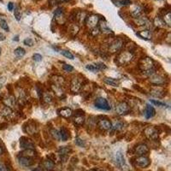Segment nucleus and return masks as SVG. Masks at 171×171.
Listing matches in <instances>:
<instances>
[{"label":"nucleus","mask_w":171,"mask_h":171,"mask_svg":"<svg viewBox=\"0 0 171 171\" xmlns=\"http://www.w3.org/2000/svg\"><path fill=\"white\" fill-rule=\"evenodd\" d=\"M139 68H140L141 72H143V74L146 76H148V77L156 73L154 69V62L150 57L142 58L139 63Z\"/></svg>","instance_id":"nucleus-1"},{"label":"nucleus","mask_w":171,"mask_h":171,"mask_svg":"<svg viewBox=\"0 0 171 171\" xmlns=\"http://www.w3.org/2000/svg\"><path fill=\"white\" fill-rule=\"evenodd\" d=\"M134 59V55L130 52V51H122L121 52L117 57H116V63L121 65V66H123V65H127L129 63H131Z\"/></svg>","instance_id":"nucleus-2"},{"label":"nucleus","mask_w":171,"mask_h":171,"mask_svg":"<svg viewBox=\"0 0 171 171\" xmlns=\"http://www.w3.org/2000/svg\"><path fill=\"white\" fill-rule=\"evenodd\" d=\"M114 160L115 164L118 166V168L122 171H128V166L126 164L125 158L123 154L121 151H117L115 154Z\"/></svg>","instance_id":"nucleus-3"},{"label":"nucleus","mask_w":171,"mask_h":171,"mask_svg":"<svg viewBox=\"0 0 171 171\" xmlns=\"http://www.w3.org/2000/svg\"><path fill=\"white\" fill-rule=\"evenodd\" d=\"M144 134L150 140H156L157 139H158V135H159L158 129L153 126L146 127L144 130Z\"/></svg>","instance_id":"nucleus-4"},{"label":"nucleus","mask_w":171,"mask_h":171,"mask_svg":"<svg viewBox=\"0 0 171 171\" xmlns=\"http://www.w3.org/2000/svg\"><path fill=\"white\" fill-rule=\"evenodd\" d=\"M94 105L97 109L101 110L108 111L110 110V106L109 103L107 101V99H105L104 98H98L94 102Z\"/></svg>","instance_id":"nucleus-5"},{"label":"nucleus","mask_w":171,"mask_h":171,"mask_svg":"<svg viewBox=\"0 0 171 171\" xmlns=\"http://www.w3.org/2000/svg\"><path fill=\"white\" fill-rule=\"evenodd\" d=\"M99 23V17L96 15H91L86 17V25L91 30L97 27Z\"/></svg>","instance_id":"nucleus-6"},{"label":"nucleus","mask_w":171,"mask_h":171,"mask_svg":"<svg viewBox=\"0 0 171 171\" xmlns=\"http://www.w3.org/2000/svg\"><path fill=\"white\" fill-rule=\"evenodd\" d=\"M135 163L138 167L145 169L147 168L149 165L151 164V160L149 159L147 157L145 156H139L135 159Z\"/></svg>","instance_id":"nucleus-7"},{"label":"nucleus","mask_w":171,"mask_h":171,"mask_svg":"<svg viewBox=\"0 0 171 171\" xmlns=\"http://www.w3.org/2000/svg\"><path fill=\"white\" fill-rule=\"evenodd\" d=\"M122 46H123V41H122V39H117L114 40V41L110 44V46L109 47V51H110V52H111V53L117 52L118 51H120V50L122 49Z\"/></svg>","instance_id":"nucleus-8"},{"label":"nucleus","mask_w":171,"mask_h":171,"mask_svg":"<svg viewBox=\"0 0 171 171\" xmlns=\"http://www.w3.org/2000/svg\"><path fill=\"white\" fill-rule=\"evenodd\" d=\"M150 82L152 84V85H155V86H162L164 84L165 80L163 77H162L159 75H157L156 73L153 74L152 75L150 76Z\"/></svg>","instance_id":"nucleus-9"},{"label":"nucleus","mask_w":171,"mask_h":171,"mask_svg":"<svg viewBox=\"0 0 171 171\" xmlns=\"http://www.w3.org/2000/svg\"><path fill=\"white\" fill-rule=\"evenodd\" d=\"M129 110V105L126 102L119 103L115 107V112L118 115L126 114Z\"/></svg>","instance_id":"nucleus-10"},{"label":"nucleus","mask_w":171,"mask_h":171,"mask_svg":"<svg viewBox=\"0 0 171 171\" xmlns=\"http://www.w3.org/2000/svg\"><path fill=\"white\" fill-rule=\"evenodd\" d=\"M20 146L23 149H34V143L27 138L26 137H22L20 139Z\"/></svg>","instance_id":"nucleus-11"},{"label":"nucleus","mask_w":171,"mask_h":171,"mask_svg":"<svg viewBox=\"0 0 171 171\" xmlns=\"http://www.w3.org/2000/svg\"><path fill=\"white\" fill-rule=\"evenodd\" d=\"M18 163L21 166L27 168L30 167L31 165H33L34 161L32 158H30L29 157H25V156H21L18 158Z\"/></svg>","instance_id":"nucleus-12"},{"label":"nucleus","mask_w":171,"mask_h":171,"mask_svg":"<svg viewBox=\"0 0 171 171\" xmlns=\"http://www.w3.org/2000/svg\"><path fill=\"white\" fill-rule=\"evenodd\" d=\"M151 94L154 97H157V98H162L165 95V91L160 86H156L151 89Z\"/></svg>","instance_id":"nucleus-13"},{"label":"nucleus","mask_w":171,"mask_h":171,"mask_svg":"<svg viewBox=\"0 0 171 171\" xmlns=\"http://www.w3.org/2000/svg\"><path fill=\"white\" fill-rule=\"evenodd\" d=\"M98 127L103 131L110 130L112 127V123L108 119H101L98 122Z\"/></svg>","instance_id":"nucleus-14"},{"label":"nucleus","mask_w":171,"mask_h":171,"mask_svg":"<svg viewBox=\"0 0 171 171\" xmlns=\"http://www.w3.org/2000/svg\"><path fill=\"white\" fill-rule=\"evenodd\" d=\"M81 88V84L77 78H73V80H71V84H70V90L74 93H77L79 92Z\"/></svg>","instance_id":"nucleus-15"},{"label":"nucleus","mask_w":171,"mask_h":171,"mask_svg":"<svg viewBox=\"0 0 171 171\" xmlns=\"http://www.w3.org/2000/svg\"><path fill=\"white\" fill-rule=\"evenodd\" d=\"M54 17L55 20L57 21L59 24H63L65 22V17H64V13L62 9H57L54 13Z\"/></svg>","instance_id":"nucleus-16"},{"label":"nucleus","mask_w":171,"mask_h":171,"mask_svg":"<svg viewBox=\"0 0 171 171\" xmlns=\"http://www.w3.org/2000/svg\"><path fill=\"white\" fill-rule=\"evenodd\" d=\"M149 148L144 144H140L135 147V154L139 156H144L145 154L148 153Z\"/></svg>","instance_id":"nucleus-17"},{"label":"nucleus","mask_w":171,"mask_h":171,"mask_svg":"<svg viewBox=\"0 0 171 171\" xmlns=\"http://www.w3.org/2000/svg\"><path fill=\"white\" fill-rule=\"evenodd\" d=\"M136 35L139 36L140 39H146V40H150L151 39V33L149 29H145V30L137 32Z\"/></svg>","instance_id":"nucleus-18"},{"label":"nucleus","mask_w":171,"mask_h":171,"mask_svg":"<svg viewBox=\"0 0 171 171\" xmlns=\"http://www.w3.org/2000/svg\"><path fill=\"white\" fill-rule=\"evenodd\" d=\"M0 115L4 117V118H11L13 115V110L11 108L8 106H4L1 110H0Z\"/></svg>","instance_id":"nucleus-19"},{"label":"nucleus","mask_w":171,"mask_h":171,"mask_svg":"<svg viewBox=\"0 0 171 171\" xmlns=\"http://www.w3.org/2000/svg\"><path fill=\"white\" fill-rule=\"evenodd\" d=\"M3 102L5 104V106H8V107H10V108L12 109L15 105V99L14 96L10 95V96H7L6 98H4Z\"/></svg>","instance_id":"nucleus-20"},{"label":"nucleus","mask_w":171,"mask_h":171,"mask_svg":"<svg viewBox=\"0 0 171 171\" xmlns=\"http://www.w3.org/2000/svg\"><path fill=\"white\" fill-rule=\"evenodd\" d=\"M144 115H145V117L146 119H150V118L153 117L156 115V110H155V109L152 106H151L150 104H147L146 107Z\"/></svg>","instance_id":"nucleus-21"},{"label":"nucleus","mask_w":171,"mask_h":171,"mask_svg":"<svg viewBox=\"0 0 171 171\" xmlns=\"http://www.w3.org/2000/svg\"><path fill=\"white\" fill-rule=\"evenodd\" d=\"M99 28H100V31H102L103 34H113V31L108 27V25H107V23H106L105 21H102L100 23V24H99Z\"/></svg>","instance_id":"nucleus-22"},{"label":"nucleus","mask_w":171,"mask_h":171,"mask_svg":"<svg viewBox=\"0 0 171 171\" xmlns=\"http://www.w3.org/2000/svg\"><path fill=\"white\" fill-rule=\"evenodd\" d=\"M58 112H59V115L61 116H63L64 118H68L73 114V111H72V110L70 108H63Z\"/></svg>","instance_id":"nucleus-23"},{"label":"nucleus","mask_w":171,"mask_h":171,"mask_svg":"<svg viewBox=\"0 0 171 171\" xmlns=\"http://www.w3.org/2000/svg\"><path fill=\"white\" fill-rule=\"evenodd\" d=\"M59 134H60V140H62V141H66L69 138L68 131L65 127H62L59 130Z\"/></svg>","instance_id":"nucleus-24"},{"label":"nucleus","mask_w":171,"mask_h":171,"mask_svg":"<svg viewBox=\"0 0 171 171\" xmlns=\"http://www.w3.org/2000/svg\"><path fill=\"white\" fill-rule=\"evenodd\" d=\"M135 23L138 26H146V24H148L149 21L148 19L146 16H139L135 20Z\"/></svg>","instance_id":"nucleus-25"},{"label":"nucleus","mask_w":171,"mask_h":171,"mask_svg":"<svg viewBox=\"0 0 171 171\" xmlns=\"http://www.w3.org/2000/svg\"><path fill=\"white\" fill-rule=\"evenodd\" d=\"M154 25L159 28H164L166 27V24L163 22V18H161L159 16H156L154 19Z\"/></svg>","instance_id":"nucleus-26"},{"label":"nucleus","mask_w":171,"mask_h":171,"mask_svg":"<svg viewBox=\"0 0 171 171\" xmlns=\"http://www.w3.org/2000/svg\"><path fill=\"white\" fill-rule=\"evenodd\" d=\"M103 81L107 85H110V86H112V87H118L119 84H120L119 80L113 79V78H104Z\"/></svg>","instance_id":"nucleus-27"},{"label":"nucleus","mask_w":171,"mask_h":171,"mask_svg":"<svg viewBox=\"0 0 171 171\" xmlns=\"http://www.w3.org/2000/svg\"><path fill=\"white\" fill-rule=\"evenodd\" d=\"M73 122H74V123L76 124V125H82V124L85 122V117H84V115H76L75 117H74Z\"/></svg>","instance_id":"nucleus-28"},{"label":"nucleus","mask_w":171,"mask_h":171,"mask_svg":"<svg viewBox=\"0 0 171 171\" xmlns=\"http://www.w3.org/2000/svg\"><path fill=\"white\" fill-rule=\"evenodd\" d=\"M44 166L48 171H51L53 170V169L55 167V164H54L53 161H51V159H47L44 162Z\"/></svg>","instance_id":"nucleus-29"},{"label":"nucleus","mask_w":171,"mask_h":171,"mask_svg":"<svg viewBox=\"0 0 171 171\" xmlns=\"http://www.w3.org/2000/svg\"><path fill=\"white\" fill-rule=\"evenodd\" d=\"M143 11V9L140 7V6H137L134 10H133V11L131 12V15L134 17V18H138L139 16L141 15Z\"/></svg>","instance_id":"nucleus-30"},{"label":"nucleus","mask_w":171,"mask_h":171,"mask_svg":"<svg viewBox=\"0 0 171 171\" xmlns=\"http://www.w3.org/2000/svg\"><path fill=\"white\" fill-rule=\"evenodd\" d=\"M70 148L68 146H63V147H61V148L58 150V154L61 155V156H66L67 154H68L70 152Z\"/></svg>","instance_id":"nucleus-31"},{"label":"nucleus","mask_w":171,"mask_h":171,"mask_svg":"<svg viewBox=\"0 0 171 171\" xmlns=\"http://www.w3.org/2000/svg\"><path fill=\"white\" fill-rule=\"evenodd\" d=\"M35 155V151L33 149H26L24 151L22 152V156H25V157H33Z\"/></svg>","instance_id":"nucleus-32"},{"label":"nucleus","mask_w":171,"mask_h":171,"mask_svg":"<svg viewBox=\"0 0 171 171\" xmlns=\"http://www.w3.org/2000/svg\"><path fill=\"white\" fill-rule=\"evenodd\" d=\"M170 16H171L170 12L168 11L166 14H165V15H163V22L165 23V24H166L168 27H170V24H171Z\"/></svg>","instance_id":"nucleus-33"},{"label":"nucleus","mask_w":171,"mask_h":171,"mask_svg":"<svg viewBox=\"0 0 171 171\" xmlns=\"http://www.w3.org/2000/svg\"><path fill=\"white\" fill-rule=\"evenodd\" d=\"M25 54H26V51H25V50H24L23 48H22V47H18V48H16V49L15 50V55L16 57H23Z\"/></svg>","instance_id":"nucleus-34"},{"label":"nucleus","mask_w":171,"mask_h":171,"mask_svg":"<svg viewBox=\"0 0 171 171\" xmlns=\"http://www.w3.org/2000/svg\"><path fill=\"white\" fill-rule=\"evenodd\" d=\"M122 127H123V123L121 122H117L115 123L114 125H112L110 129H112L113 131H118V130H121Z\"/></svg>","instance_id":"nucleus-35"},{"label":"nucleus","mask_w":171,"mask_h":171,"mask_svg":"<svg viewBox=\"0 0 171 171\" xmlns=\"http://www.w3.org/2000/svg\"><path fill=\"white\" fill-rule=\"evenodd\" d=\"M14 15H15V19L17 21H20L21 20L22 13H21V11H20L19 7H15V9L14 10Z\"/></svg>","instance_id":"nucleus-36"},{"label":"nucleus","mask_w":171,"mask_h":171,"mask_svg":"<svg viewBox=\"0 0 171 171\" xmlns=\"http://www.w3.org/2000/svg\"><path fill=\"white\" fill-rule=\"evenodd\" d=\"M61 53H62V55H63L65 57H67L68 59H74V55L70 52V51H65V50H63V51H61Z\"/></svg>","instance_id":"nucleus-37"},{"label":"nucleus","mask_w":171,"mask_h":171,"mask_svg":"<svg viewBox=\"0 0 171 171\" xmlns=\"http://www.w3.org/2000/svg\"><path fill=\"white\" fill-rule=\"evenodd\" d=\"M0 27H1L3 29H4L5 31H7V32L10 31V27H9V26H8V24H7V22L4 21V20H1V21H0Z\"/></svg>","instance_id":"nucleus-38"},{"label":"nucleus","mask_w":171,"mask_h":171,"mask_svg":"<svg viewBox=\"0 0 171 171\" xmlns=\"http://www.w3.org/2000/svg\"><path fill=\"white\" fill-rule=\"evenodd\" d=\"M86 68L87 69H88V70H90L91 72H97V71H99V69L97 67V65L96 64H88V65H87L86 66Z\"/></svg>","instance_id":"nucleus-39"},{"label":"nucleus","mask_w":171,"mask_h":171,"mask_svg":"<svg viewBox=\"0 0 171 171\" xmlns=\"http://www.w3.org/2000/svg\"><path fill=\"white\" fill-rule=\"evenodd\" d=\"M51 133L52 137H53L55 139L60 140V134H59V131H58V130H57V129H52Z\"/></svg>","instance_id":"nucleus-40"},{"label":"nucleus","mask_w":171,"mask_h":171,"mask_svg":"<svg viewBox=\"0 0 171 171\" xmlns=\"http://www.w3.org/2000/svg\"><path fill=\"white\" fill-rule=\"evenodd\" d=\"M75 144L77 145V146H80V147H84L85 146V141L84 140H82L80 138H79V137H77L76 139H75Z\"/></svg>","instance_id":"nucleus-41"},{"label":"nucleus","mask_w":171,"mask_h":171,"mask_svg":"<svg viewBox=\"0 0 171 171\" xmlns=\"http://www.w3.org/2000/svg\"><path fill=\"white\" fill-rule=\"evenodd\" d=\"M151 103H153L154 105H157V106H159V107H163V106H166V104L164 103L160 102L158 100H155V99H151Z\"/></svg>","instance_id":"nucleus-42"},{"label":"nucleus","mask_w":171,"mask_h":171,"mask_svg":"<svg viewBox=\"0 0 171 171\" xmlns=\"http://www.w3.org/2000/svg\"><path fill=\"white\" fill-rule=\"evenodd\" d=\"M23 43H24V45H26V46H34V40H33L32 39H30V38H27V39H24Z\"/></svg>","instance_id":"nucleus-43"},{"label":"nucleus","mask_w":171,"mask_h":171,"mask_svg":"<svg viewBox=\"0 0 171 171\" xmlns=\"http://www.w3.org/2000/svg\"><path fill=\"white\" fill-rule=\"evenodd\" d=\"M119 4L122 6H127V5H130L132 4V2L130 0H121V1H119Z\"/></svg>","instance_id":"nucleus-44"},{"label":"nucleus","mask_w":171,"mask_h":171,"mask_svg":"<svg viewBox=\"0 0 171 171\" xmlns=\"http://www.w3.org/2000/svg\"><path fill=\"white\" fill-rule=\"evenodd\" d=\"M33 58H34V60L35 62H40L42 60V56L40 54L36 53V54H34V56H33Z\"/></svg>","instance_id":"nucleus-45"},{"label":"nucleus","mask_w":171,"mask_h":171,"mask_svg":"<svg viewBox=\"0 0 171 171\" xmlns=\"http://www.w3.org/2000/svg\"><path fill=\"white\" fill-rule=\"evenodd\" d=\"M63 68V69L65 71H68V72H70V71H73L74 70V67L71 66V65H68V64H64Z\"/></svg>","instance_id":"nucleus-46"},{"label":"nucleus","mask_w":171,"mask_h":171,"mask_svg":"<svg viewBox=\"0 0 171 171\" xmlns=\"http://www.w3.org/2000/svg\"><path fill=\"white\" fill-rule=\"evenodd\" d=\"M44 99H45V101L47 103L51 102V98L50 97V95H49V94H46V95H45Z\"/></svg>","instance_id":"nucleus-47"},{"label":"nucleus","mask_w":171,"mask_h":171,"mask_svg":"<svg viewBox=\"0 0 171 171\" xmlns=\"http://www.w3.org/2000/svg\"><path fill=\"white\" fill-rule=\"evenodd\" d=\"M0 171H8L7 168L5 167V165L3 164L2 163H0Z\"/></svg>","instance_id":"nucleus-48"},{"label":"nucleus","mask_w":171,"mask_h":171,"mask_svg":"<svg viewBox=\"0 0 171 171\" xmlns=\"http://www.w3.org/2000/svg\"><path fill=\"white\" fill-rule=\"evenodd\" d=\"M8 10L10 11H12L14 10V4L13 3H9L8 4Z\"/></svg>","instance_id":"nucleus-49"},{"label":"nucleus","mask_w":171,"mask_h":171,"mask_svg":"<svg viewBox=\"0 0 171 171\" xmlns=\"http://www.w3.org/2000/svg\"><path fill=\"white\" fill-rule=\"evenodd\" d=\"M33 171H44V169H43L42 167L39 166V167H37V168H35L34 170H33Z\"/></svg>","instance_id":"nucleus-50"},{"label":"nucleus","mask_w":171,"mask_h":171,"mask_svg":"<svg viewBox=\"0 0 171 171\" xmlns=\"http://www.w3.org/2000/svg\"><path fill=\"white\" fill-rule=\"evenodd\" d=\"M4 81H5V79H4V77H2V78L0 79V89H1V87H3V84L4 83Z\"/></svg>","instance_id":"nucleus-51"},{"label":"nucleus","mask_w":171,"mask_h":171,"mask_svg":"<svg viewBox=\"0 0 171 171\" xmlns=\"http://www.w3.org/2000/svg\"><path fill=\"white\" fill-rule=\"evenodd\" d=\"M4 39H5V36L2 34V33H0V41H3Z\"/></svg>","instance_id":"nucleus-52"},{"label":"nucleus","mask_w":171,"mask_h":171,"mask_svg":"<svg viewBox=\"0 0 171 171\" xmlns=\"http://www.w3.org/2000/svg\"><path fill=\"white\" fill-rule=\"evenodd\" d=\"M68 0H55L56 3H63V2H66Z\"/></svg>","instance_id":"nucleus-53"},{"label":"nucleus","mask_w":171,"mask_h":171,"mask_svg":"<svg viewBox=\"0 0 171 171\" xmlns=\"http://www.w3.org/2000/svg\"><path fill=\"white\" fill-rule=\"evenodd\" d=\"M2 153H3V148H2L1 146H0V155H1Z\"/></svg>","instance_id":"nucleus-54"},{"label":"nucleus","mask_w":171,"mask_h":171,"mask_svg":"<svg viewBox=\"0 0 171 171\" xmlns=\"http://www.w3.org/2000/svg\"><path fill=\"white\" fill-rule=\"evenodd\" d=\"M88 171H97V170H88Z\"/></svg>","instance_id":"nucleus-55"},{"label":"nucleus","mask_w":171,"mask_h":171,"mask_svg":"<svg viewBox=\"0 0 171 171\" xmlns=\"http://www.w3.org/2000/svg\"><path fill=\"white\" fill-rule=\"evenodd\" d=\"M0 55H1V48H0Z\"/></svg>","instance_id":"nucleus-56"},{"label":"nucleus","mask_w":171,"mask_h":171,"mask_svg":"<svg viewBox=\"0 0 171 171\" xmlns=\"http://www.w3.org/2000/svg\"><path fill=\"white\" fill-rule=\"evenodd\" d=\"M100 171H102V170H100Z\"/></svg>","instance_id":"nucleus-57"}]
</instances>
